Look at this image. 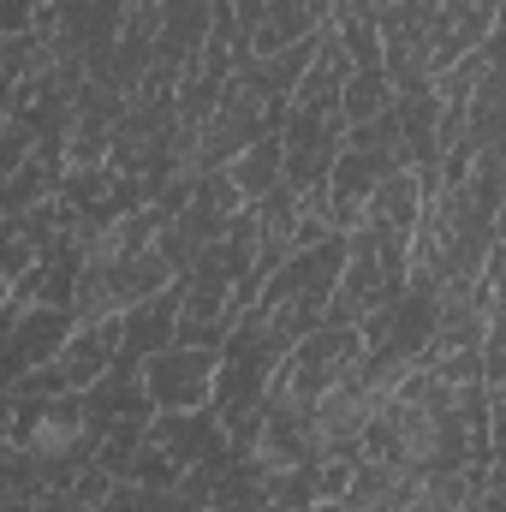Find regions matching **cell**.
Here are the masks:
<instances>
[{
	"instance_id": "cell-1",
	"label": "cell",
	"mask_w": 506,
	"mask_h": 512,
	"mask_svg": "<svg viewBox=\"0 0 506 512\" xmlns=\"http://www.w3.org/2000/svg\"><path fill=\"white\" fill-rule=\"evenodd\" d=\"M364 459L435 477V471H489L495 465V411L489 382H441L435 370H411L381 399L364 429Z\"/></svg>"
},
{
	"instance_id": "cell-2",
	"label": "cell",
	"mask_w": 506,
	"mask_h": 512,
	"mask_svg": "<svg viewBox=\"0 0 506 512\" xmlns=\"http://www.w3.org/2000/svg\"><path fill=\"white\" fill-rule=\"evenodd\" d=\"M346 251H352V233H334L310 251L286 256V268L262 286L251 310L280 334V340H304L316 334L322 322H334V292H340V274H346Z\"/></svg>"
},
{
	"instance_id": "cell-3",
	"label": "cell",
	"mask_w": 506,
	"mask_h": 512,
	"mask_svg": "<svg viewBox=\"0 0 506 512\" xmlns=\"http://www.w3.org/2000/svg\"><path fill=\"white\" fill-rule=\"evenodd\" d=\"M6 447H24L42 459L48 483H72L84 465H96V423L84 393H60L42 405H6Z\"/></svg>"
},
{
	"instance_id": "cell-4",
	"label": "cell",
	"mask_w": 506,
	"mask_h": 512,
	"mask_svg": "<svg viewBox=\"0 0 506 512\" xmlns=\"http://www.w3.org/2000/svg\"><path fill=\"white\" fill-rule=\"evenodd\" d=\"M405 286H411V239L364 221L352 233V251H346V274H340V292H334V322L364 328L370 316H381L387 304L405 298Z\"/></svg>"
},
{
	"instance_id": "cell-5",
	"label": "cell",
	"mask_w": 506,
	"mask_h": 512,
	"mask_svg": "<svg viewBox=\"0 0 506 512\" xmlns=\"http://www.w3.org/2000/svg\"><path fill=\"white\" fill-rule=\"evenodd\" d=\"M364 352H370L364 328H352V322H322L316 334H304V340L286 352L274 387L292 393V399H304V405H316L322 393H334V387L364 364Z\"/></svg>"
},
{
	"instance_id": "cell-6",
	"label": "cell",
	"mask_w": 506,
	"mask_h": 512,
	"mask_svg": "<svg viewBox=\"0 0 506 512\" xmlns=\"http://www.w3.org/2000/svg\"><path fill=\"white\" fill-rule=\"evenodd\" d=\"M381 66H387L393 90H429L441 78L435 0H393V6H381Z\"/></svg>"
},
{
	"instance_id": "cell-7",
	"label": "cell",
	"mask_w": 506,
	"mask_h": 512,
	"mask_svg": "<svg viewBox=\"0 0 506 512\" xmlns=\"http://www.w3.org/2000/svg\"><path fill=\"white\" fill-rule=\"evenodd\" d=\"M215 382H221V346H167V352L143 358V387H149L155 411L215 405Z\"/></svg>"
},
{
	"instance_id": "cell-8",
	"label": "cell",
	"mask_w": 506,
	"mask_h": 512,
	"mask_svg": "<svg viewBox=\"0 0 506 512\" xmlns=\"http://www.w3.org/2000/svg\"><path fill=\"white\" fill-rule=\"evenodd\" d=\"M72 334H78V310H66V304H30V310L6 316V382L54 364Z\"/></svg>"
},
{
	"instance_id": "cell-9",
	"label": "cell",
	"mask_w": 506,
	"mask_h": 512,
	"mask_svg": "<svg viewBox=\"0 0 506 512\" xmlns=\"http://www.w3.org/2000/svg\"><path fill=\"white\" fill-rule=\"evenodd\" d=\"M179 316H185V286L173 280V286H161V292H149L143 304H131L126 316V346H120V364H143V358H155V352H167V346H179Z\"/></svg>"
},
{
	"instance_id": "cell-10",
	"label": "cell",
	"mask_w": 506,
	"mask_h": 512,
	"mask_svg": "<svg viewBox=\"0 0 506 512\" xmlns=\"http://www.w3.org/2000/svg\"><path fill=\"white\" fill-rule=\"evenodd\" d=\"M120 346H126V322H120V316H108V322H84V328L66 340V352H60L54 364H60V376H66L72 393H90L96 382L114 376Z\"/></svg>"
},
{
	"instance_id": "cell-11",
	"label": "cell",
	"mask_w": 506,
	"mask_h": 512,
	"mask_svg": "<svg viewBox=\"0 0 506 512\" xmlns=\"http://www.w3.org/2000/svg\"><path fill=\"white\" fill-rule=\"evenodd\" d=\"M209 507L215 512H280L274 507V471L256 447H233L209 483Z\"/></svg>"
},
{
	"instance_id": "cell-12",
	"label": "cell",
	"mask_w": 506,
	"mask_h": 512,
	"mask_svg": "<svg viewBox=\"0 0 506 512\" xmlns=\"http://www.w3.org/2000/svg\"><path fill=\"white\" fill-rule=\"evenodd\" d=\"M328 12H334V0H268L262 24L251 30V54L274 60V54H292V48L316 42L328 30Z\"/></svg>"
},
{
	"instance_id": "cell-13",
	"label": "cell",
	"mask_w": 506,
	"mask_h": 512,
	"mask_svg": "<svg viewBox=\"0 0 506 512\" xmlns=\"http://www.w3.org/2000/svg\"><path fill=\"white\" fill-rule=\"evenodd\" d=\"M501 0H435V42H441V72L477 54L495 36Z\"/></svg>"
},
{
	"instance_id": "cell-14",
	"label": "cell",
	"mask_w": 506,
	"mask_h": 512,
	"mask_svg": "<svg viewBox=\"0 0 506 512\" xmlns=\"http://www.w3.org/2000/svg\"><path fill=\"white\" fill-rule=\"evenodd\" d=\"M489 471H435V477H411L405 501L393 512H471L483 495Z\"/></svg>"
},
{
	"instance_id": "cell-15",
	"label": "cell",
	"mask_w": 506,
	"mask_h": 512,
	"mask_svg": "<svg viewBox=\"0 0 506 512\" xmlns=\"http://www.w3.org/2000/svg\"><path fill=\"white\" fill-rule=\"evenodd\" d=\"M227 173H233V185H239L251 203H262L268 191H280V185H286V137H280V131H268V137L245 143V149L227 161Z\"/></svg>"
},
{
	"instance_id": "cell-16",
	"label": "cell",
	"mask_w": 506,
	"mask_h": 512,
	"mask_svg": "<svg viewBox=\"0 0 506 512\" xmlns=\"http://www.w3.org/2000/svg\"><path fill=\"white\" fill-rule=\"evenodd\" d=\"M423 179H417V167H399V173H387L376 191V203H370V227H387V233H417V221H423Z\"/></svg>"
},
{
	"instance_id": "cell-17",
	"label": "cell",
	"mask_w": 506,
	"mask_h": 512,
	"mask_svg": "<svg viewBox=\"0 0 506 512\" xmlns=\"http://www.w3.org/2000/svg\"><path fill=\"white\" fill-rule=\"evenodd\" d=\"M328 30L352 48L358 66H381V0H334Z\"/></svg>"
},
{
	"instance_id": "cell-18",
	"label": "cell",
	"mask_w": 506,
	"mask_h": 512,
	"mask_svg": "<svg viewBox=\"0 0 506 512\" xmlns=\"http://www.w3.org/2000/svg\"><path fill=\"white\" fill-rule=\"evenodd\" d=\"M393 102H399V90H393L387 66H358V72L346 78V120H352V126H364V120H381Z\"/></svg>"
},
{
	"instance_id": "cell-19",
	"label": "cell",
	"mask_w": 506,
	"mask_h": 512,
	"mask_svg": "<svg viewBox=\"0 0 506 512\" xmlns=\"http://www.w3.org/2000/svg\"><path fill=\"white\" fill-rule=\"evenodd\" d=\"M483 382H489V411H495V447L506 441V304L489 322V340H483Z\"/></svg>"
},
{
	"instance_id": "cell-20",
	"label": "cell",
	"mask_w": 506,
	"mask_h": 512,
	"mask_svg": "<svg viewBox=\"0 0 506 512\" xmlns=\"http://www.w3.org/2000/svg\"><path fill=\"white\" fill-rule=\"evenodd\" d=\"M179 507H185V495L143 489V483H114V501H108V512H179Z\"/></svg>"
},
{
	"instance_id": "cell-21",
	"label": "cell",
	"mask_w": 506,
	"mask_h": 512,
	"mask_svg": "<svg viewBox=\"0 0 506 512\" xmlns=\"http://www.w3.org/2000/svg\"><path fill=\"white\" fill-rule=\"evenodd\" d=\"M477 286H483L489 310H501V304H506V233H495V239H489L483 268H477Z\"/></svg>"
},
{
	"instance_id": "cell-22",
	"label": "cell",
	"mask_w": 506,
	"mask_h": 512,
	"mask_svg": "<svg viewBox=\"0 0 506 512\" xmlns=\"http://www.w3.org/2000/svg\"><path fill=\"white\" fill-rule=\"evenodd\" d=\"M42 18V0H6L0 6V36H30Z\"/></svg>"
},
{
	"instance_id": "cell-23",
	"label": "cell",
	"mask_w": 506,
	"mask_h": 512,
	"mask_svg": "<svg viewBox=\"0 0 506 512\" xmlns=\"http://www.w3.org/2000/svg\"><path fill=\"white\" fill-rule=\"evenodd\" d=\"M471 512H506V477H489L483 483V495H477V507Z\"/></svg>"
}]
</instances>
